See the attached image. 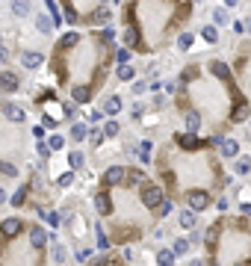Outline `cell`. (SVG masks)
<instances>
[{
	"label": "cell",
	"instance_id": "6da1fadb",
	"mask_svg": "<svg viewBox=\"0 0 251 266\" xmlns=\"http://www.w3.org/2000/svg\"><path fill=\"white\" fill-rule=\"evenodd\" d=\"M160 201H163V189H160V186H145L142 189V204L145 207H160Z\"/></svg>",
	"mask_w": 251,
	"mask_h": 266
},
{
	"label": "cell",
	"instance_id": "7a4b0ae2",
	"mask_svg": "<svg viewBox=\"0 0 251 266\" xmlns=\"http://www.w3.org/2000/svg\"><path fill=\"white\" fill-rule=\"evenodd\" d=\"M21 86V77L12 71H0V89H6V92H15Z\"/></svg>",
	"mask_w": 251,
	"mask_h": 266
},
{
	"label": "cell",
	"instance_id": "3957f363",
	"mask_svg": "<svg viewBox=\"0 0 251 266\" xmlns=\"http://www.w3.org/2000/svg\"><path fill=\"white\" fill-rule=\"evenodd\" d=\"M207 204H210V195H204L201 189L189 193V207H192V210H204Z\"/></svg>",
	"mask_w": 251,
	"mask_h": 266
},
{
	"label": "cell",
	"instance_id": "277c9868",
	"mask_svg": "<svg viewBox=\"0 0 251 266\" xmlns=\"http://www.w3.org/2000/svg\"><path fill=\"white\" fill-rule=\"evenodd\" d=\"M18 231H21V219L18 216H9L3 225H0V234H3V237H12V234H18Z\"/></svg>",
	"mask_w": 251,
	"mask_h": 266
},
{
	"label": "cell",
	"instance_id": "5b68a950",
	"mask_svg": "<svg viewBox=\"0 0 251 266\" xmlns=\"http://www.w3.org/2000/svg\"><path fill=\"white\" fill-rule=\"evenodd\" d=\"M195 222H198V219H195V210H192V207H189V210H183V213L178 216V225L183 231H192V228H195Z\"/></svg>",
	"mask_w": 251,
	"mask_h": 266
},
{
	"label": "cell",
	"instance_id": "8992f818",
	"mask_svg": "<svg viewBox=\"0 0 251 266\" xmlns=\"http://www.w3.org/2000/svg\"><path fill=\"white\" fill-rule=\"evenodd\" d=\"M219 148H222V154H225V157H237V154H239V142H237V139H222Z\"/></svg>",
	"mask_w": 251,
	"mask_h": 266
},
{
	"label": "cell",
	"instance_id": "52a82bcc",
	"mask_svg": "<svg viewBox=\"0 0 251 266\" xmlns=\"http://www.w3.org/2000/svg\"><path fill=\"white\" fill-rule=\"evenodd\" d=\"M3 112H6V119H9V121H18V124H21V121L27 119V116H24V109H21V107H15V104H6V107H3Z\"/></svg>",
	"mask_w": 251,
	"mask_h": 266
},
{
	"label": "cell",
	"instance_id": "ba28073f",
	"mask_svg": "<svg viewBox=\"0 0 251 266\" xmlns=\"http://www.w3.org/2000/svg\"><path fill=\"white\" fill-rule=\"evenodd\" d=\"M21 62H24L27 68H38V65H42V53H36V50H27V53H21Z\"/></svg>",
	"mask_w": 251,
	"mask_h": 266
},
{
	"label": "cell",
	"instance_id": "9c48e42d",
	"mask_svg": "<svg viewBox=\"0 0 251 266\" xmlns=\"http://www.w3.org/2000/svg\"><path fill=\"white\" fill-rule=\"evenodd\" d=\"M30 242H33V249H42V245L48 242V231L33 228V231H30Z\"/></svg>",
	"mask_w": 251,
	"mask_h": 266
},
{
	"label": "cell",
	"instance_id": "30bf717a",
	"mask_svg": "<svg viewBox=\"0 0 251 266\" xmlns=\"http://www.w3.org/2000/svg\"><path fill=\"white\" fill-rule=\"evenodd\" d=\"M53 27H56V24L50 21L48 15H36V30H38V33H45V36H48V33H53Z\"/></svg>",
	"mask_w": 251,
	"mask_h": 266
},
{
	"label": "cell",
	"instance_id": "8fae6325",
	"mask_svg": "<svg viewBox=\"0 0 251 266\" xmlns=\"http://www.w3.org/2000/svg\"><path fill=\"white\" fill-rule=\"evenodd\" d=\"M12 15H18V18L30 15V0H12Z\"/></svg>",
	"mask_w": 251,
	"mask_h": 266
},
{
	"label": "cell",
	"instance_id": "7c38bea8",
	"mask_svg": "<svg viewBox=\"0 0 251 266\" xmlns=\"http://www.w3.org/2000/svg\"><path fill=\"white\" fill-rule=\"evenodd\" d=\"M175 257H178V252H175V249H160V252H157V263H166L168 266Z\"/></svg>",
	"mask_w": 251,
	"mask_h": 266
},
{
	"label": "cell",
	"instance_id": "4fadbf2b",
	"mask_svg": "<svg viewBox=\"0 0 251 266\" xmlns=\"http://www.w3.org/2000/svg\"><path fill=\"white\" fill-rule=\"evenodd\" d=\"M86 136H89V127H86L83 121H77V124L71 127V139L74 142H80V139H86Z\"/></svg>",
	"mask_w": 251,
	"mask_h": 266
},
{
	"label": "cell",
	"instance_id": "5bb4252c",
	"mask_svg": "<svg viewBox=\"0 0 251 266\" xmlns=\"http://www.w3.org/2000/svg\"><path fill=\"white\" fill-rule=\"evenodd\" d=\"M175 142H178L180 148H195V136H192V130L189 133H178V136H175Z\"/></svg>",
	"mask_w": 251,
	"mask_h": 266
},
{
	"label": "cell",
	"instance_id": "9a60e30c",
	"mask_svg": "<svg viewBox=\"0 0 251 266\" xmlns=\"http://www.w3.org/2000/svg\"><path fill=\"white\" fill-rule=\"evenodd\" d=\"M104 112H109V116H115V112H121V101H119V95L107 98V104H104Z\"/></svg>",
	"mask_w": 251,
	"mask_h": 266
},
{
	"label": "cell",
	"instance_id": "2e32d148",
	"mask_svg": "<svg viewBox=\"0 0 251 266\" xmlns=\"http://www.w3.org/2000/svg\"><path fill=\"white\" fill-rule=\"evenodd\" d=\"M245 119H248V107H245V104H239V107L234 109V116H230V121H234V124H242Z\"/></svg>",
	"mask_w": 251,
	"mask_h": 266
},
{
	"label": "cell",
	"instance_id": "e0dca14e",
	"mask_svg": "<svg viewBox=\"0 0 251 266\" xmlns=\"http://www.w3.org/2000/svg\"><path fill=\"white\" fill-rule=\"evenodd\" d=\"M151 145H154V142H148V139H145V142H139V148H136V154H139V160H142V163H148V160H151Z\"/></svg>",
	"mask_w": 251,
	"mask_h": 266
},
{
	"label": "cell",
	"instance_id": "ac0fdd59",
	"mask_svg": "<svg viewBox=\"0 0 251 266\" xmlns=\"http://www.w3.org/2000/svg\"><path fill=\"white\" fill-rule=\"evenodd\" d=\"M121 175H124V169H121V166H112V169L104 175V181H107V183H119V181H121Z\"/></svg>",
	"mask_w": 251,
	"mask_h": 266
},
{
	"label": "cell",
	"instance_id": "d6986e66",
	"mask_svg": "<svg viewBox=\"0 0 251 266\" xmlns=\"http://www.w3.org/2000/svg\"><path fill=\"white\" fill-rule=\"evenodd\" d=\"M234 172H237V175H248V172H251V160L248 157H239L237 166H234Z\"/></svg>",
	"mask_w": 251,
	"mask_h": 266
},
{
	"label": "cell",
	"instance_id": "ffe728a7",
	"mask_svg": "<svg viewBox=\"0 0 251 266\" xmlns=\"http://www.w3.org/2000/svg\"><path fill=\"white\" fill-rule=\"evenodd\" d=\"M201 39H204V42H210V45H216V42H219L216 27H204V30H201Z\"/></svg>",
	"mask_w": 251,
	"mask_h": 266
},
{
	"label": "cell",
	"instance_id": "44dd1931",
	"mask_svg": "<svg viewBox=\"0 0 251 266\" xmlns=\"http://www.w3.org/2000/svg\"><path fill=\"white\" fill-rule=\"evenodd\" d=\"M133 74H136V71H133L127 62H121V65H119V80H124V83H127V80H133Z\"/></svg>",
	"mask_w": 251,
	"mask_h": 266
},
{
	"label": "cell",
	"instance_id": "7402d4cb",
	"mask_svg": "<svg viewBox=\"0 0 251 266\" xmlns=\"http://www.w3.org/2000/svg\"><path fill=\"white\" fill-rule=\"evenodd\" d=\"M68 166H71V169H80V166H83V154H80V151H71V154H68Z\"/></svg>",
	"mask_w": 251,
	"mask_h": 266
},
{
	"label": "cell",
	"instance_id": "603a6c76",
	"mask_svg": "<svg viewBox=\"0 0 251 266\" xmlns=\"http://www.w3.org/2000/svg\"><path fill=\"white\" fill-rule=\"evenodd\" d=\"M198 124H201V119H198V116H195V112H186V130H198Z\"/></svg>",
	"mask_w": 251,
	"mask_h": 266
},
{
	"label": "cell",
	"instance_id": "cb8c5ba5",
	"mask_svg": "<svg viewBox=\"0 0 251 266\" xmlns=\"http://www.w3.org/2000/svg\"><path fill=\"white\" fill-rule=\"evenodd\" d=\"M104 133H107V136H119V121L109 119L107 124H104Z\"/></svg>",
	"mask_w": 251,
	"mask_h": 266
},
{
	"label": "cell",
	"instance_id": "d4e9b609",
	"mask_svg": "<svg viewBox=\"0 0 251 266\" xmlns=\"http://www.w3.org/2000/svg\"><path fill=\"white\" fill-rule=\"evenodd\" d=\"M48 145L53 148V151H62V148H65V136H50Z\"/></svg>",
	"mask_w": 251,
	"mask_h": 266
},
{
	"label": "cell",
	"instance_id": "484cf974",
	"mask_svg": "<svg viewBox=\"0 0 251 266\" xmlns=\"http://www.w3.org/2000/svg\"><path fill=\"white\" fill-rule=\"evenodd\" d=\"M189 245H192L189 240H183V237H180V240L175 242V245H171V249H175V252H178V254H186V252H189Z\"/></svg>",
	"mask_w": 251,
	"mask_h": 266
},
{
	"label": "cell",
	"instance_id": "4316f807",
	"mask_svg": "<svg viewBox=\"0 0 251 266\" xmlns=\"http://www.w3.org/2000/svg\"><path fill=\"white\" fill-rule=\"evenodd\" d=\"M65 257H68V252H65V245H53V260H56V263H62Z\"/></svg>",
	"mask_w": 251,
	"mask_h": 266
},
{
	"label": "cell",
	"instance_id": "83f0119b",
	"mask_svg": "<svg viewBox=\"0 0 251 266\" xmlns=\"http://www.w3.org/2000/svg\"><path fill=\"white\" fill-rule=\"evenodd\" d=\"M157 213H160V219L168 216V213H171V201H166V198H163V201H160V207H157Z\"/></svg>",
	"mask_w": 251,
	"mask_h": 266
},
{
	"label": "cell",
	"instance_id": "f1b7e54d",
	"mask_svg": "<svg viewBox=\"0 0 251 266\" xmlns=\"http://www.w3.org/2000/svg\"><path fill=\"white\" fill-rule=\"evenodd\" d=\"M98 210H101L104 216L109 213V201H107V195H98Z\"/></svg>",
	"mask_w": 251,
	"mask_h": 266
},
{
	"label": "cell",
	"instance_id": "f546056e",
	"mask_svg": "<svg viewBox=\"0 0 251 266\" xmlns=\"http://www.w3.org/2000/svg\"><path fill=\"white\" fill-rule=\"evenodd\" d=\"M210 68H213V71L219 74V77H227V65H225V62H213Z\"/></svg>",
	"mask_w": 251,
	"mask_h": 266
},
{
	"label": "cell",
	"instance_id": "4dcf8cb0",
	"mask_svg": "<svg viewBox=\"0 0 251 266\" xmlns=\"http://www.w3.org/2000/svg\"><path fill=\"white\" fill-rule=\"evenodd\" d=\"M213 21H216V24H227V12H225V9H216Z\"/></svg>",
	"mask_w": 251,
	"mask_h": 266
},
{
	"label": "cell",
	"instance_id": "1f68e13d",
	"mask_svg": "<svg viewBox=\"0 0 251 266\" xmlns=\"http://www.w3.org/2000/svg\"><path fill=\"white\" fill-rule=\"evenodd\" d=\"M104 136H107V133H98V130H89V139H92V145H101V142H104Z\"/></svg>",
	"mask_w": 251,
	"mask_h": 266
},
{
	"label": "cell",
	"instance_id": "d6a6232c",
	"mask_svg": "<svg viewBox=\"0 0 251 266\" xmlns=\"http://www.w3.org/2000/svg\"><path fill=\"white\" fill-rule=\"evenodd\" d=\"M107 18H109V9H107V6H104V9H98V12L92 15V21H107Z\"/></svg>",
	"mask_w": 251,
	"mask_h": 266
},
{
	"label": "cell",
	"instance_id": "836d02e7",
	"mask_svg": "<svg viewBox=\"0 0 251 266\" xmlns=\"http://www.w3.org/2000/svg\"><path fill=\"white\" fill-rule=\"evenodd\" d=\"M98 249H109V240L104 231H98Z\"/></svg>",
	"mask_w": 251,
	"mask_h": 266
},
{
	"label": "cell",
	"instance_id": "e575fe53",
	"mask_svg": "<svg viewBox=\"0 0 251 266\" xmlns=\"http://www.w3.org/2000/svg\"><path fill=\"white\" fill-rule=\"evenodd\" d=\"M178 45H180V48H183V50H186V48H189V45H192V36H189V33H183V36L178 39Z\"/></svg>",
	"mask_w": 251,
	"mask_h": 266
},
{
	"label": "cell",
	"instance_id": "d590c367",
	"mask_svg": "<svg viewBox=\"0 0 251 266\" xmlns=\"http://www.w3.org/2000/svg\"><path fill=\"white\" fill-rule=\"evenodd\" d=\"M62 112H65V119H74V116H77V107H74V104H65Z\"/></svg>",
	"mask_w": 251,
	"mask_h": 266
},
{
	"label": "cell",
	"instance_id": "8d00e7d4",
	"mask_svg": "<svg viewBox=\"0 0 251 266\" xmlns=\"http://www.w3.org/2000/svg\"><path fill=\"white\" fill-rule=\"evenodd\" d=\"M115 60H119V62H127V60H130V50H127V48H119Z\"/></svg>",
	"mask_w": 251,
	"mask_h": 266
},
{
	"label": "cell",
	"instance_id": "74e56055",
	"mask_svg": "<svg viewBox=\"0 0 251 266\" xmlns=\"http://www.w3.org/2000/svg\"><path fill=\"white\" fill-rule=\"evenodd\" d=\"M71 181H74V172H65V175H60V186H68Z\"/></svg>",
	"mask_w": 251,
	"mask_h": 266
},
{
	"label": "cell",
	"instance_id": "f35d334b",
	"mask_svg": "<svg viewBox=\"0 0 251 266\" xmlns=\"http://www.w3.org/2000/svg\"><path fill=\"white\" fill-rule=\"evenodd\" d=\"M0 172H3V175H18V169L9 166V163H0Z\"/></svg>",
	"mask_w": 251,
	"mask_h": 266
},
{
	"label": "cell",
	"instance_id": "ab89813d",
	"mask_svg": "<svg viewBox=\"0 0 251 266\" xmlns=\"http://www.w3.org/2000/svg\"><path fill=\"white\" fill-rule=\"evenodd\" d=\"M89 257H92V249H80L77 252V260H89Z\"/></svg>",
	"mask_w": 251,
	"mask_h": 266
},
{
	"label": "cell",
	"instance_id": "60d3db41",
	"mask_svg": "<svg viewBox=\"0 0 251 266\" xmlns=\"http://www.w3.org/2000/svg\"><path fill=\"white\" fill-rule=\"evenodd\" d=\"M145 89H148L145 83H133V95H145Z\"/></svg>",
	"mask_w": 251,
	"mask_h": 266
},
{
	"label": "cell",
	"instance_id": "b9f144b4",
	"mask_svg": "<svg viewBox=\"0 0 251 266\" xmlns=\"http://www.w3.org/2000/svg\"><path fill=\"white\" fill-rule=\"evenodd\" d=\"M45 219H48L50 225H60V213H45Z\"/></svg>",
	"mask_w": 251,
	"mask_h": 266
},
{
	"label": "cell",
	"instance_id": "7bdbcfd3",
	"mask_svg": "<svg viewBox=\"0 0 251 266\" xmlns=\"http://www.w3.org/2000/svg\"><path fill=\"white\" fill-rule=\"evenodd\" d=\"M101 116H104L101 109H92V112H89V121H101Z\"/></svg>",
	"mask_w": 251,
	"mask_h": 266
},
{
	"label": "cell",
	"instance_id": "ee69618b",
	"mask_svg": "<svg viewBox=\"0 0 251 266\" xmlns=\"http://www.w3.org/2000/svg\"><path fill=\"white\" fill-rule=\"evenodd\" d=\"M6 201H9V195H6V189H3V186H0V204H6Z\"/></svg>",
	"mask_w": 251,
	"mask_h": 266
},
{
	"label": "cell",
	"instance_id": "f6af8a7d",
	"mask_svg": "<svg viewBox=\"0 0 251 266\" xmlns=\"http://www.w3.org/2000/svg\"><path fill=\"white\" fill-rule=\"evenodd\" d=\"M9 60V53H6V48H3V45H0V62H6Z\"/></svg>",
	"mask_w": 251,
	"mask_h": 266
},
{
	"label": "cell",
	"instance_id": "bcb514c9",
	"mask_svg": "<svg viewBox=\"0 0 251 266\" xmlns=\"http://www.w3.org/2000/svg\"><path fill=\"white\" fill-rule=\"evenodd\" d=\"M225 6H227V9H234V6H237V0H225Z\"/></svg>",
	"mask_w": 251,
	"mask_h": 266
}]
</instances>
